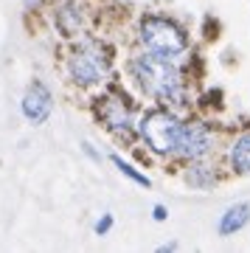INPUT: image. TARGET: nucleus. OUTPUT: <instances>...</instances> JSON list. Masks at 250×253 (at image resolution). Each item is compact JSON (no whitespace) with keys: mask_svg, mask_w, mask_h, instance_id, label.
Listing matches in <instances>:
<instances>
[{"mask_svg":"<svg viewBox=\"0 0 250 253\" xmlns=\"http://www.w3.org/2000/svg\"><path fill=\"white\" fill-rule=\"evenodd\" d=\"M23 113L34 124H42L45 118H48V113H51V93H48V87H45L42 82H34L28 87L26 99H23Z\"/></svg>","mask_w":250,"mask_h":253,"instance_id":"0eeeda50","label":"nucleus"},{"mask_svg":"<svg viewBox=\"0 0 250 253\" xmlns=\"http://www.w3.org/2000/svg\"><path fill=\"white\" fill-rule=\"evenodd\" d=\"M96 113H98V118H101L110 129H116V132L132 126V110H129V104H126L124 99H118V96H104V99H98Z\"/></svg>","mask_w":250,"mask_h":253,"instance_id":"423d86ee","label":"nucleus"},{"mask_svg":"<svg viewBox=\"0 0 250 253\" xmlns=\"http://www.w3.org/2000/svg\"><path fill=\"white\" fill-rule=\"evenodd\" d=\"M228 163H231L233 172L239 174H250V132H242L228 149Z\"/></svg>","mask_w":250,"mask_h":253,"instance_id":"6e6552de","label":"nucleus"},{"mask_svg":"<svg viewBox=\"0 0 250 253\" xmlns=\"http://www.w3.org/2000/svg\"><path fill=\"white\" fill-rule=\"evenodd\" d=\"M110 225H113V217L107 214L104 219H98V222H96V234H107V231H110Z\"/></svg>","mask_w":250,"mask_h":253,"instance_id":"ddd939ff","label":"nucleus"},{"mask_svg":"<svg viewBox=\"0 0 250 253\" xmlns=\"http://www.w3.org/2000/svg\"><path fill=\"white\" fill-rule=\"evenodd\" d=\"M155 219H166V208L163 206H155Z\"/></svg>","mask_w":250,"mask_h":253,"instance_id":"4468645a","label":"nucleus"},{"mask_svg":"<svg viewBox=\"0 0 250 253\" xmlns=\"http://www.w3.org/2000/svg\"><path fill=\"white\" fill-rule=\"evenodd\" d=\"M186 180L194 186V189H208V186H214L216 183V174L211 166H206V163H197V166H191L186 174Z\"/></svg>","mask_w":250,"mask_h":253,"instance_id":"9b49d317","label":"nucleus"},{"mask_svg":"<svg viewBox=\"0 0 250 253\" xmlns=\"http://www.w3.org/2000/svg\"><path fill=\"white\" fill-rule=\"evenodd\" d=\"M180 129H183V124H180L171 113H166V110H152V113H146L143 121H141L143 141L161 155L177 152Z\"/></svg>","mask_w":250,"mask_h":253,"instance_id":"7ed1b4c3","label":"nucleus"},{"mask_svg":"<svg viewBox=\"0 0 250 253\" xmlns=\"http://www.w3.org/2000/svg\"><path fill=\"white\" fill-rule=\"evenodd\" d=\"M248 219H250V203H236V206H231L222 214V219H219V234L222 236L236 234V231H242V228L248 225Z\"/></svg>","mask_w":250,"mask_h":253,"instance_id":"1a4fd4ad","label":"nucleus"},{"mask_svg":"<svg viewBox=\"0 0 250 253\" xmlns=\"http://www.w3.org/2000/svg\"><path fill=\"white\" fill-rule=\"evenodd\" d=\"M135 79L143 87V93H149L155 99H161L163 104H180L183 101V79L180 71L169 62L166 54L149 51V54L138 56L132 62Z\"/></svg>","mask_w":250,"mask_h":253,"instance_id":"f257e3e1","label":"nucleus"},{"mask_svg":"<svg viewBox=\"0 0 250 253\" xmlns=\"http://www.w3.org/2000/svg\"><path fill=\"white\" fill-rule=\"evenodd\" d=\"M113 163H116L118 169H121V174H126V177H129V180H135L138 186H149V177H146V174H141L138 169H135V166L124 163L121 158H118V155H113Z\"/></svg>","mask_w":250,"mask_h":253,"instance_id":"f8f14e48","label":"nucleus"},{"mask_svg":"<svg viewBox=\"0 0 250 253\" xmlns=\"http://www.w3.org/2000/svg\"><path fill=\"white\" fill-rule=\"evenodd\" d=\"M68 68H71V76L79 84H96L110 73V54L107 48H101L98 42H84L71 54Z\"/></svg>","mask_w":250,"mask_h":253,"instance_id":"20e7f679","label":"nucleus"},{"mask_svg":"<svg viewBox=\"0 0 250 253\" xmlns=\"http://www.w3.org/2000/svg\"><path fill=\"white\" fill-rule=\"evenodd\" d=\"M82 23H84V17H82V9L76 3H68V6H62V9L56 11V26H59V31L68 34V37L79 34Z\"/></svg>","mask_w":250,"mask_h":253,"instance_id":"9d476101","label":"nucleus"},{"mask_svg":"<svg viewBox=\"0 0 250 253\" xmlns=\"http://www.w3.org/2000/svg\"><path fill=\"white\" fill-rule=\"evenodd\" d=\"M208 144H211V135H208V126L194 121V124H183L180 129V141H177V155L183 158H203L208 152Z\"/></svg>","mask_w":250,"mask_h":253,"instance_id":"39448f33","label":"nucleus"},{"mask_svg":"<svg viewBox=\"0 0 250 253\" xmlns=\"http://www.w3.org/2000/svg\"><path fill=\"white\" fill-rule=\"evenodd\" d=\"M141 42L149 51L174 56L186 51V34L177 23H171L166 17H143L141 23Z\"/></svg>","mask_w":250,"mask_h":253,"instance_id":"f03ea898","label":"nucleus"}]
</instances>
